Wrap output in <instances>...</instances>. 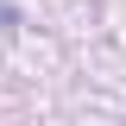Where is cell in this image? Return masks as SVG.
Wrapping results in <instances>:
<instances>
[{
  "instance_id": "1",
  "label": "cell",
  "mask_w": 126,
  "mask_h": 126,
  "mask_svg": "<svg viewBox=\"0 0 126 126\" xmlns=\"http://www.w3.org/2000/svg\"><path fill=\"white\" fill-rule=\"evenodd\" d=\"M19 25V6H6V0H0V32H13Z\"/></svg>"
}]
</instances>
